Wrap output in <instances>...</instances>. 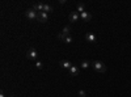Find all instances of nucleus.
I'll return each instance as SVG.
<instances>
[{
	"label": "nucleus",
	"instance_id": "f257e3e1",
	"mask_svg": "<svg viewBox=\"0 0 131 97\" xmlns=\"http://www.w3.org/2000/svg\"><path fill=\"white\" fill-rule=\"evenodd\" d=\"M92 66H93L94 71H97L98 73H105L106 72V66H105V63H102L101 60L92 62Z\"/></svg>",
	"mask_w": 131,
	"mask_h": 97
},
{
	"label": "nucleus",
	"instance_id": "f03ea898",
	"mask_svg": "<svg viewBox=\"0 0 131 97\" xmlns=\"http://www.w3.org/2000/svg\"><path fill=\"white\" fill-rule=\"evenodd\" d=\"M26 58L30 59V60H36L37 62V58H38V52L34 47H30L28 51H26Z\"/></svg>",
	"mask_w": 131,
	"mask_h": 97
},
{
	"label": "nucleus",
	"instance_id": "7ed1b4c3",
	"mask_svg": "<svg viewBox=\"0 0 131 97\" xmlns=\"http://www.w3.org/2000/svg\"><path fill=\"white\" fill-rule=\"evenodd\" d=\"M25 16L29 18V20H38V12L34 10L33 8H29L25 10Z\"/></svg>",
	"mask_w": 131,
	"mask_h": 97
},
{
	"label": "nucleus",
	"instance_id": "20e7f679",
	"mask_svg": "<svg viewBox=\"0 0 131 97\" xmlns=\"http://www.w3.org/2000/svg\"><path fill=\"white\" fill-rule=\"evenodd\" d=\"M70 31H71V26H68V25H67V26H64L63 30L58 34V38H59L60 41H64L66 37H68V36H70Z\"/></svg>",
	"mask_w": 131,
	"mask_h": 97
},
{
	"label": "nucleus",
	"instance_id": "39448f33",
	"mask_svg": "<svg viewBox=\"0 0 131 97\" xmlns=\"http://www.w3.org/2000/svg\"><path fill=\"white\" fill-rule=\"evenodd\" d=\"M85 39L86 42H91V44H96L97 42V36L94 33H92V31H89V33L85 34Z\"/></svg>",
	"mask_w": 131,
	"mask_h": 97
},
{
	"label": "nucleus",
	"instance_id": "423d86ee",
	"mask_svg": "<svg viewBox=\"0 0 131 97\" xmlns=\"http://www.w3.org/2000/svg\"><path fill=\"white\" fill-rule=\"evenodd\" d=\"M68 18H70L71 23H76V21H79V20H80V13H78L76 10H73V12L70 13Z\"/></svg>",
	"mask_w": 131,
	"mask_h": 97
},
{
	"label": "nucleus",
	"instance_id": "0eeeda50",
	"mask_svg": "<svg viewBox=\"0 0 131 97\" xmlns=\"http://www.w3.org/2000/svg\"><path fill=\"white\" fill-rule=\"evenodd\" d=\"M31 8L34 9V10H37L38 13H39V12H43V8H45V3H41V2H38V3H34Z\"/></svg>",
	"mask_w": 131,
	"mask_h": 97
},
{
	"label": "nucleus",
	"instance_id": "6e6552de",
	"mask_svg": "<svg viewBox=\"0 0 131 97\" xmlns=\"http://www.w3.org/2000/svg\"><path fill=\"white\" fill-rule=\"evenodd\" d=\"M47 20H49V13H46V12H39L38 13V20L37 21H39V23H46Z\"/></svg>",
	"mask_w": 131,
	"mask_h": 97
},
{
	"label": "nucleus",
	"instance_id": "1a4fd4ad",
	"mask_svg": "<svg viewBox=\"0 0 131 97\" xmlns=\"http://www.w3.org/2000/svg\"><path fill=\"white\" fill-rule=\"evenodd\" d=\"M68 72H70L71 76H78V75L80 73V68L78 66H73V64H72V67L68 70Z\"/></svg>",
	"mask_w": 131,
	"mask_h": 97
},
{
	"label": "nucleus",
	"instance_id": "9d476101",
	"mask_svg": "<svg viewBox=\"0 0 131 97\" xmlns=\"http://www.w3.org/2000/svg\"><path fill=\"white\" fill-rule=\"evenodd\" d=\"M80 18H81L83 21H85V23H89V21L92 20V15H91L89 12H86V10H85L84 13L80 15Z\"/></svg>",
	"mask_w": 131,
	"mask_h": 97
},
{
	"label": "nucleus",
	"instance_id": "9b49d317",
	"mask_svg": "<svg viewBox=\"0 0 131 97\" xmlns=\"http://www.w3.org/2000/svg\"><path fill=\"white\" fill-rule=\"evenodd\" d=\"M59 64H60V67H63V68H66V70H70L71 67H72V64H71V62L70 60H60L59 62Z\"/></svg>",
	"mask_w": 131,
	"mask_h": 97
},
{
	"label": "nucleus",
	"instance_id": "f8f14e48",
	"mask_svg": "<svg viewBox=\"0 0 131 97\" xmlns=\"http://www.w3.org/2000/svg\"><path fill=\"white\" fill-rule=\"evenodd\" d=\"M76 12H78V13H84L85 12V4L84 3H78V4H76Z\"/></svg>",
	"mask_w": 131,
	"mask_h": 97
},
{
	"label": "nucleus",
	"instance_id": "ddd939ff",
	"mask_svg": "<svg viewBox=\"0 0 131 97\" xmlns=\"http://www.w3.org/2000/svg\"><path fill=\"white\" fill-rule=\"evenodd\" d=\"M91 66H92V62H89V60H83V62L80 63V67H81L83 70H88Z\"/></svg>",
	"mask_w": 131,
	"mask_h": 97
},
{
	"label": "nucleus",
	"instance_id": "4468645a",
	"mask_svg": "<svg viewBox=\"0 0 131 97\" xmlns=\"http://www.w3.org/2000/svg\"><path fill=\"white\" fill-rule=\"evenodd\" d=\"M43 12H46V13L50 12V13H51V12H52V7H51L50 4H46V3H45V8H43Z\"/></svg>",
	"mask_w": 131,
	"mask_h": 97
},
{
	"label": "nucleus",
	"instance_id": "2eb2a0df",
	"mask_svg": "<svg viewBox=\"0 0 131 97\" xmlns=\"http://www.w3.org/2000/svg\"><path fill=\"white\" fill-rule=\"evenodd\" d=\"M72 37L71 36H68V37H66V39H64V44H67V45H70V44H72Z\"/></svg>",
	"mask_w": 131,
	"mask_h": 97
},
{
	"label": "nucleus",
	"instance_id": "dca6fc26",
	"mask_svg": "<svg viewBox=\"0 0 131 97\" xmlns=\"http://www.w3.org/2000/svg\"><path fill=\"white\" fill-rule=\"evenodd\" d=\"M42 67H43L42 62H41V60H37V62H36V68H37V70H41Z\"/></svg>",
	"mask_w": 131,
	"mask_h": 97
},
{
	"label": "nucleus",
	"instance_id": "f3484780",
	"mask_svg": "<svg viewBox=\"0 0 131 97\" xmlns=\"http://www.w3.org/2000/svg\"><path fill=\"white\" fill-rule=\"evenodd\" d=\"M78 94H79V97H86V92H85L84 89H80V91L78 92Z\"/></svg>",
	"mask_w": 131,
	"mask_h": 97
},
{
	"label": "nucleus",
	"instance_id": "a211bd4d",
	"mask_svg": "<svg viewBox=\"0 0 131 97\" xmlns=\"http://www.w3.org/2000/svg\"><path fill=\"white\" fill-rule=\"evenodd\" d=\"M66 3H67V2H66V0H60V2H59V4H60V5H64Z\"/></svg>",
	"mask_w": 131,
	"mask_h": 97
},
{
	"label": "nucleus",
	"instance_id": "6ab92c4d",
	"mask_svg": "<svg viewBox=\"0 0 131 97\" xmlns=\"http://www.w3.org/2000/svg\"><path fill=\"white\" fill-rule=\"evenodd\" d=\"M0 97H5V94H4L3 91H0Z\"/></svg>",
	"mask_w": 131,
	"mask_h": 97
},
{
	"label": "nucleus",
	"instance_id": "aec40b11",
	"mask_svg": "<svg viewBox=\"0 0 131 97\" xmlns=\"http://www.w3.org/2000/svg\"><path fill=\"white\" fill-rule=\"evenodd\" d=\"M9 97H15V96H9Z\"/></svg>",
	"mask_w": 131,
	"mask_h": 97
}]
</instances>
